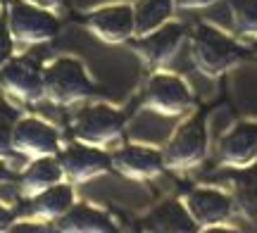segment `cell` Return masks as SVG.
<instances>
[{"instance_id":"6da1fadb","label":"cell","mask_w":257,"mask_h":233,"mask_svg":"<svg viewBox=\"0 0 257 233\" xmlns=\"http://www.w3.org/2000/svg\"><path fill=\"white\" fill-rule=\"evenodd\" d=\"M243 48L212 24H198L191 34V62L207 79H217L238 65Z\"/></svg>"},{"instance_id":"7a4b0ae2","label":"cell","mask_w":257,"mask_h":233,"mask_svg":"<svg viewBox=\"0 0 257 233\" xmlns=\"http://www.w3.org/2000/svg\"><path fill=\"white\" fill-rule=\"evenodd\" d=\"M95 84L79 57H57L43 69V95L57 107H72L88 100Z\"/></svg>"},{"instance_id":"3957f363","label":"cell","mask_w":257,"mask_h":233,"mask_svg":"<svg viewBox=\"0 0 257 233\" xmlns=\"http://www.w3.org/2000/svg\"><path fill=\"white\" fill-rule=\"evenodd\" d=\"M124 124H126V117L121 110L107 103H93L74 114L69 129H72V138L83 145L107 148L121 136Z\"/></svg>"},{"instance_id":"277c9868","label":"cell","mask_w":257,"mask_h":233,"mask_svg":"<svg viewBox=\"0 0 257 233\" xmlns=\"http://www.w3.org/2000/svg\"><path fill=\"white\" fill-rule=\"evenodd\" d=\"M207 148H210V136H207V114L195 112L193 117L174 131V136L162 150L165 157V167L174 169V171H184L195 164H200L207 157Z\"/></svg>"},{"instance_id":"5b68a950","label":"cell","mask_w":257,"mask_h":233,"mask_svg":"<svg viewBox=\"0 0 257 233\" xmlns=\"http://www.w3.org/2000/svg\"><path fill=\"white\" fill-rule=\"evenodd\" d=\"M8 27L10 34L19 46H38L48 43L60 34V22L29 0H10L8 5Z\"/></svg>"},{"instance_id":"8992f818","label":"cell","mask_w":257,"mask_h":233,"mask_svg":"<svg viewBox=\"0 0 257 233\" xmlns=\"http://www.w3.org/2000/svg\"><path fill=\"white\" fill-rule=\"evenodd\" d=\"M195 103L193 91L188 88L181 76L157 72L148 79L146 93H143V107L160 117H181L188 112Z\"/></svg>"},{"instance_id":"52a82bcc","label":"cell","mask_w":257,"mask_h":233,"mask_svg":"<svg viewBox=\"0 0 257 233\" xmlns=\"http://www.w3.org/2000/svg\"><path fill=\"white\" fill-rule=\"evenodd\" d=\"M0 88L19 103H38L43 95V69L29 57H12L0 67Z\"/></svg>"},{"instance_id":"ba28073f","label":"cell","mask_w":257,"mask_h":233,"mask_svg":"<svg viewBox=\"0 0 257 233\" xmlns=\"http://www.w3.org/2000/svg\"><path fill=\"white\" fill-rule=\"evenodd\" d=\"M60 167H62L64 181L69 183H83L95 176H102L112 169V157L102 148L83 145L79 140H74L72 145H67L57 152Z\"/></svg>"},{"instance_id":"9c48e42d","label":"cell","mask_w":257,"mask_h":233,"mask_svg":"<svg viewBox=\"0 0 257 233\" xmlns=\"http://www.w3.org/2000/svg\"><path fill=\"white\" fill-rule=\"evenodd\" d=\"M83 27L95 38L105 43H128L136 36V22H134V5L117 3V5H102L88 12Z\"/></svg>"},{"instance_id":"30bf717a","label":"cell","mask_w":257,"mask_h":233,"mask_svg":"<svg viewBox=\"0 0 257 233\" xmlns=\"http://www.w3.org/2000/svg\"><path fill=\"white\" fill-rule=\"evenodd\" d=\"M12 148L29 159L50 157L60 152V136L48 121L38 117H19L12 133Z\"/></svg>"},{"instance_id":"8fae6325","label":"cell","mask_w":257,"mask_h":233,"mask_svg":"<svg viewBox=\"0 0 257 233\" xmlns=\"http://www.w3.org/2000/svg\"><path fill=\"white\" fill-rule=\"evenodd\" d=\"M110 157L112 169L124 178H131V181H150L167 169L162 150L141 145V143H128L124 148L114 150Z\"/></svg>"},{"instance_id":"7c38bea8","label":"cell","mask_w":257,"mask_h":233,"mask_svg":"<svg viewBox=\"0 0 257 233\" xmlns=\"http://www.w3.org/2000/svg\"><path fill=\"white\" fill-rule=\"evenodd\" d=\"M184 36H186V29L179 22L169 19L167 24H162L160 29L150 31L146 36H134L128 43H131V48L136 50L138 57L148 67H162L174 57Z\"/></svg>"},{"instance_id":"4fadbf2b","label":"cell","mask_w":257,"mask_h":233,"mask_svg":"<svg viewBox=\"0 0 257 233\" xmlns=\"http://www.w3.org/2000/svg\"><path fill=\"white\" fill-rule=\"evenodd\" d=\"M184 205L200 228H214L217 224H224L236 209L233 197L219 188H193L186 193Z\"/></svg>"},{"instance_id":"5bb4252c","label":"cell","mask_w":257,"mask_h":233,"mask_svg":"<svg viewBox=\"0 0 257 233\" xmlns=\"http://www.w3.org/2000/svg\"><path fill=\"white\" fill-rule=\"evenodd\" d=\"M221 164L231 169L250 167L257 162V121H238L233 124L217 145Z\"/></svg>"},{"instance_id":"9a60e30c","label":"cell","mask_w":257,"mask_h":233,"mask_svg":"<svg viewBox=\"0 0 257 233\" xmlns=\"http://www.w3.org/2000/svg\"><path fill=\"white\" fill-rule=\"evenodd\" d=\"M55 231L60 233H114L117 224L107 212L86 202H74L67 212L55 221Z\"/></svg>"},{"instance_id":"2e32d148","label":"cell","mask_w":257,"mask_h":233,"mask_svg":"<svg viewBox=\"0 0 257 233\" xmlns=\"http://www.w3.org/2000/svg\"><path fill=\"white\" fill-rule=\"evenodd\" d=\"M74 202H76V195H74L72 183L62 181V183H55V186L46 188L38 195L31 197V205H29L27 214L29 219H34L38 224H48V221L55 224Z\"/></svg>"},{"instance_id":"e0dca14e","label":"cell","mask_w":257,"mask_h":233,"mask_svg":"<svg viewBox=\"0 0 257 233\" xmlns=\"http://www.w3.org/2000/svg\"><path fill=\"white\" fill-rule=\"evenodd\" d=\"M143 231L155 233H193L200 231V226L188 214L184 200H165L155 209H150L143 219Z\"/></svg>"},{"instance_id":"ac0fdd59","label":"cell","mask_w":257,"mask_h":233,"mask_svg":"<svg viewBox=\"0 0 257 233\" xmlns=\"http://www.w3.org/2000/svg\"><path fill=\"white\" fill-rule=\"evenodd\" d=\"M62 181H64V174H62L57 155L36 157V159H31V164L22 171V176H19V190H22L24 197L31 200L41 190L55 186V183H62Z\"/></svg>"},{"instance_id":"d6986e66","label":"cell","mask_w":257,"mask_h":233,"mask_svg":"<svg viewBox=\"0 0 257 233\" xmlns=\"http://www.w3.org/2000/svg\"><path fill=\"white\" fill-rule=\"evenodd\" d=\"M233 205L248 221H257V164L233 169Z\"/></svg>"},{"instance_id":"ffe728a7","label":"cell","mask_w":257,"mask_h":233,"mask_svg":"<svg viewBox=\"0 0 257 233\" xmlns=\"http://www.w3.org/2000/svg\"><path fill=\"white\" fill-rule=\"evenodd\" d=\"M176 3L174 0H136L134 3V22H136V36H146L150 31L160 29L172 19Z\"/></svg>"},{"instance_id":"44dd1931","label":"cell","mask_w":257,"mask_h":233,"mask_svg":"<svg viewBox=\"0 0 257 233\" xmlns=\"http://www.w3.org/2000/svg\"><path fill=\"white\" fill-rule=\"evenodd\" d=\"M233 27L240 36L257 38V0H231Z\"/></svg>"},{"instance_id":"7402d4cb","label":"cell","mask_w":257,"mask_h":233,"mask_svg":"<svg viewBox=\"0 0 257 233\" xmlns=\"http://www.w3.org/2000/svg\"><path fill=\"white\" fill-rule=\"evenodd\" d=\"M19 119V112L10 105L0 103V157H10L15 148H12V133H15V124Z\"/></svg>"},{"instance_id":"603a6c76","label":"cell","mask_w":257,"mask_h":233,"mask_svg":"<svg viewBox=\"0 0 257 233\" xmlns=\"http://www.w3.org/2000/svg\"><path fill=\"white\" fill-rule=\"evenodd\" d=\"M12 53H15V38L10 34L8 15H0V67L12 60Z\"/></svg>"},{"instance_id":"cb8c5ba5","label":"cell","mask_w":257,"mask_h":233,"mask_svg":"<svg viewBox=\"0 0 257 233\" xmlns=\"http://www.w3.org/2000/svg\"><path fill=\"white\" fill-rule=\"evenodd\" d=\"M176 8H184V10H200V8H210L219 0H174Z\"/></svg>"},{"instance_id":"d4e9b609","label":"cell","mask_w":257,"mask_h":233,"mask_svg":"<svg viewBox=\"0 0 257 233\" xmlns=\"http://www.w3.org/2000/svg\"><path fill=\"white\" fill-rule=\"evenodd\" d=\"M12 224H15V214H12L8 207L0 202V233L10 231V226H12Z\"/></svg>"},{"instance_id":"484cf974","label":"cell","mask_w":257,"mask_h":233,"mask_svg":"<svg viewBox=\"0 0 257 233\" xmlns=\"http://www.w3.org/2000/svg\"><path fill=\"white\" fill-rule=\"evenodd\" d=\"M29 3H34V5H38V8H43V10H57L60 5H62L64 0H29Z\"/></svg>"},{"instance_id":"4316f807","label":"cell","mask_w":257,"mask_h":233,"mask_svg":"<svg viewBox=\"0 0 257 233\" xmlns=\"http://www.w3.org/2000/svg\"><path fill=\"white\" fill-rule=\"evenodd\" d=\"M250 53H252V55L257 57V38H255V43H252V46H250Z\"/></svg>"},{"instance_id":"83f0119b","label":"cell","mask_w":257,"mask_h":233,"mask_svg":"<svg viewBox=\"0 0 257 233\" xmlns=\"http://www.w3.org/2000/svg\"><path fill=\"white\" fill-rule=\"evenodd\" d=\"M0 15H3V10H0Z\"/></svg>"}]
</instances>
